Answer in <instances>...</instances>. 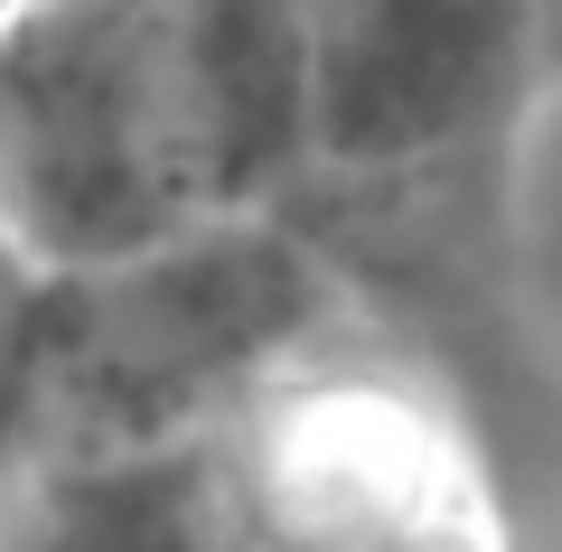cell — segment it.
I'll use <instances>...</instances> for the list:
<instances>
[{
    "label": "cell",
    "instance_id": "cell-6",
    "mask_svg": "<svg viewBox=\"0 0 562 552\" xmlns=\"http://www.w3.org/2000/svg\"><path fill=\"white\" fill-rule=\"evenodd\" d=\"M553 76H562V0H553Z\"/></svg>",
    "mask_w": 562,
    "mask_h": 552
},
{
    "label": "cell",
    "instance_id": "cell-5",
    "mask_svg": "<svg viewBox=\"0 0 562 552\" xmlns=\"http://www.w3.org/2000/svg\"><path fill=\"white\" fill-rule=\"evenodd\" d=\"M47 356H57V272L0 235V496L38 469Z\"/></svg>",
    "mask_w": 562,
    "mask_h": 552
},
{
    "label": "cell",
    "instance_id": "cell-1",
    "mask_svg": "<svg viewBox=\"0 0 562 552\" xmlns=\"http://www.w3.org/2000/svg\"><path fill=\"white\" fill-rule=\"evenodd\" d=\"M310 178V0H0V235L103 272Z\"/></svg>",
    "mask_w": 562,
    "mask_h": 552
},
{
    "label": "cell",
    "instance_id": "cell-2",
    "mask_svg": "<svg viewBox=\"0 0 562 552\" xmlns=\"http://www.w3.org/2000/svg\"><path fill=\"white\" fill-rule=\"evenodd\" d=\"M338 262L281 206L198 225L103 272H57L38 459L235 431L262 394H281L338 347Z\"/></svg>",
    "mask_w": 562,
    "mask_h": 552
},
{
    "label": "cell",
    "instance_id": "cell-4",
    "mask_svg": "<svg viewBox=\"0 0 562 552\" xmlns=\"http://www.w3.org/2000/svg\"><path fill=\"white\" fill-rule=\"evenodd\" d=\"M0 552H262L244 515L235 440L66 450L0 496Z\"/></svg>",
    "mask_w": 562,
    "mask_h": 552
},
{
    "label": "cell",
    "instance_id": "cell-3",
    "mask_svg": "<svg viewBox=\"0 0 562 552\" xmlns=\"http://www.w3.org/2000/svg\"><path fill=\"white\" fill-rule=\"evenodd\" d=\"M553 85V0H310V178H422Z\"/></svg>",
    "mask_w": 562,
    "mask_h": 552
}]
</instances>
